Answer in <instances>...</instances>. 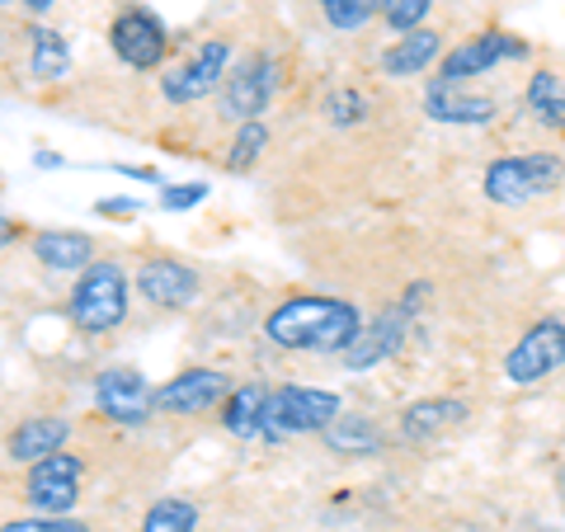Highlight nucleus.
<instances>
[{
    "label": "nucleus",
    "mask_w": 565,
    "mask_h": 532,
    "mask_svg": "<svg viewBox=\"0 0 565 532\" xmlns=\"http://www.w3.org/2000/svg\"><path fill=\"white\" fill-rule=\"evenodd\" d=\"M359 330H363L359 307L340 297H288L264 321L269 344L292 353H344L359 340Z\"/></svg>",
    "instance_id": "f257e3e1"
},
{
    "label": "nucleus",
    "mask_w": 565,
    "mask_h": 532,
    "mask_svg": "<svg viewBox=\"0 0 565 532\" xmlns=\"http://www.w3.org/2000/svg\"><path fill=\"white\" fill-rule=\"evenodd\" d=\"M66 316L71 326L85 330V334H104L114 330L122 316H128V274L118 264H85L76 288H71V301H66Z\"/></svg>",
    "instance_id": "f03ea898"
},
{
    "label": "nucleus",
    "mask_w": 565,
    "mask_h": 532,
    "mask_svg": "<svg viewBox=\"0 0 565 532\" xmlns=\"http://www.w3.org/2000/svg\"><path fill=\"white\" fill-rule=\"evenodd\" d=\"M565 180V161L552 151H527V156H504V161H490L486 166V199L500 203V208H523L542 199V193L561 189Z\"/></svg>",
    "instance_id": "7ed1b4c3"
},
{
    "label": "nucleus",
    "mask_w": 565,
    "mask_h": 532,
    "mask_svg": "<svg viewBox=\"0 0 565 532\" xmlns=\"http://www.w3.org/2000/svg\"><path fill=\"white\" fill-rule=\"evenodd\" d=\"M334 415H340V396L334 392H321V386H282V392H269V405H264V438L282 443L297 434H321Z\"/></svg>",
    "instance_id": "20e7f679"
},
{
    "label": "nucleus",
    "mask_w": 565,
    "mask_h": 532,
    "mask_svg": "<svg viewBox=\"0 0 565 532\" xmlns=\"http://www.w3.org/2000/svg\"><path fill=\"white\" fill-rule=\"evenodd\" d=\"M81 476H85V462L76 453H47L43 462L29 467V481H24V500L33 513H71L81 500Z\"/></svg>",
    "instance_id": "39448f33"
},
{
    "label": "nucleus",
    "mask_w": 565,
    "mask_h": 532,
    "mask_svg": "<svg viewBox=\"0 0 565 532\" xmlns=\"http://www.w3.org/2000/svg\"><path fill=\"white\" fill-rule=\"evenodd\" d=\"M527 57V43L514 39V33H504V29H486V33H476V39H467L462 47H452L438 57V76L434 81H448V85H467L471 76H486L490 66H500V62H519Z\"/></svg>",
    "instance_id": "423d86ee"
},
{
    "label": "nucleus",
    "mask_w": 565,
    "mask_h": 532,
    "mask_svg": "<svg viewBox=\"0 0 565 532\" xmlns=\"http://www.w3.org/2000/svg\"><path fill=\"white\" fill-rule=\"evenodd\" d=\"M274 91H278V62L269 52H255V57H245L236 71H226L222 114L232 123H250L274 104Z\"/></svg>",
    "instance_id": "0eeeda50"
},
{
    "label": "nucleus",
    "mask_w": 565,
    "mask_h": 532,
    "mask_svg": "<svg viewBox=\"0 0 565 532\" xmlns=\"http://www.w3.org/2000/svg\"><path fill=\"white\" fill-rule=\"evenodd\" d=\"M429 292V283H415L411 292L401 297V307H392L386 316H377L373 326H363L359 330V340H353L340 359H344V368H373V363H382V359H392V353L405 344V330H411V316L419 311V297Z\"/></svg>",
    "instance_id": "6e6552de"
},
{
    "label": "nucleus",
    "mask_w": 565,
    "mask_h": 532,
    "mask_svg": "<svg viewBox=\"0 0 565 532\" xmlns=\"http://www.w3.org/2000/svg\"><path fill=\"white\" fill-rule=\"evenodd\" d=\"M565 363V321L546 316L523 340L504 353V377L514 386H533V382H546L552 372Z\"/></svg>",
    "instance_id": "1a4fd4ad"
},
{
    "label": "nucleus",
    "mask_w": 565,
    "mask_h": 532,
    "mask_svg": "<svg viewBox=\"0 0 565 532\" xmlns=\"http://www.w3.org/2000/svg\"><path fill=\"white\" fill-rule=\"evenodd\" d=\"M95 405L114 424H128V429H141L156 415V392L147 386L137 368H104L95 377Z\"/></svg>",
    "instance_id": "9d476101"
},
{
    "label": "nucleus",
    "mask_w": 565,
    "mask_h": 532,
    "mask_svg": "<svg viewBox=\"0 0 565 532\" xmlns=\"http://www.w3.org/2000/svg\"><path fill=\"white\" fill-rule=\"evenodd\" d=\"M109 43L118 52V62L132 66V71H156V66L166 62V47H170L166 24L156 20L151 10H141V6L118 14L114 29H109Z\"/></svg>",
    "instance_id": "9b49d317"
},
{
    "label": "nucleus",
    "mask_w": 565,
    "mask_h": 532,
    "mask_svg": "<svg viewBox=\"0 0 565 532\" xmlns=\"http://www.w3.org/2000/svg\"><path fill=\"white\" fill-rule=\"evenodd\" d=\"M232 392V377L217 368H189L180 377H170L161 392H156V411L166 415H207L212 405H222Z\"/></svg>",
    "instance_id": "f8f14e48"
},
{
    "label": "nucleus",
    "mask_w": 565,
    "mask_h": 532,
    "mask_svg": "<svg viewBox=\"0 0 565 532\" xmlns=\"http://www.w3.org/2000/svg\"><path fill=\"white\" fill-rule=\"evenodd\" d=\"M226 62H232V47H226V43H203L184 66H174L170 76L161 81V95H166L170 104L207 99V95L226 81Z\"/></svg>",
    "instance_id": "ddd939ff"
},
{
    "label": "nucleus",
    "mask_w": 565,
    "mask_h": 532,
    "mask_svg": "<svg viewBox=\"0 0 565 532\" xmlns=\"http://www.w3.org/2000/svg\"><path fill=\"white\" fill-rule=\"evenodd\" d=\"M199 288H203L199 274L180 259H151V264H141V274H137V292L161 311H184L189 301L199 297Z\"/></svg>",
    "instance_id": "4468645a"
},
{
    "label": "nucleus",
    "mask_w": 565,
    "mask_h": 532,
    "mask_svg": "<svg viewBox=\"0 0 565 532\" xmlns=\"http://www.w3.org/2000/svg\"><path fill=\"white\" fill-rule=\"evenodd\" d=\"M66 438H71V424L62 415H33V419H20L10 429L6 438V453H10V462H43L47 453H57L66 448Z\"/></svg>",
    "instance_id": "2eb2a0df"
},
{
    "label": "nucleus",
    "mask_w": 565,
    "mask_h": 532,
    "mask_svg": "<svg viewBox=\"0 0 565 532\" xmlns=\"http://www.w3.org/2000/svg\"><path fill=\"white\" fill-rule=\"evenodd\" d=\"M424 109L434 123H452V128H486L494 118V99L486 95H462V85L434 81L429 95H424Z\"/></svg>",
    "instance_id": "dca6fc26"
},
{
    "label": "nucleus",
    "mask_w": 565,
    "mask_h": 532,
    "mask_svg": "<svg viewBox=\"0 0 565 532\" xmlns=\"http://www.w3.org/2000/svg\"><path fill=\"white\" fill-rule=\"evenodd\" d=\"M438 57H444V33L411 29V33H401V39L382 52V76H392V81L419 76V71H429Z\"/></svg>",
    "instance_id": "f3484780"
},
{
    "label": "nucleus",
    "mask_w": 565,
    "mask_h": 532,
    "mask_svg": "<svg viewBox=\"0 0 565 532\" xmlns=\"http://www.w3.org/2000/svg\"><path fill=\"white\" fill-rule=\"evenodd\" d=\"M462 419H467V401H457V396H424V401H415V405H405L401 434L411 438V443H429V438H438V434L457 429Z\"/></svg>",
    "instance_id": "a211bd4d"
},
{
    "label": "nucleus",
    "mask_w": 565,
    "mask_h": 532,
    "mask_svg": "<svg viewBox=\"0 0 565 532\" xmlns=\"http://www.w3.org/2000/svg\"><path fill=\"white\" fill-rule=\"evenodd\" d=\"M33 259H39L43 269L71 274V269L95 264V241L85 232H39L33 236Z\"/></svg>",
    "instance_id": "6ab92c4d"
},
{
    "label": "nucleus",
    "mask_w": 565,
    "mask_h": 532,
    "mask_svg": "<svg viewBox=\"0 0 565 532\" xmlns=\"http://www.w3.org/2000/svg\"><path fill=\"white\" fill-rule=\"evenodd\" d=\"M264 405H269V392L259 382L232 386L222 401V429L232 438H264Z\"/></svg>",
    "instance_id": "aec40b11"
},
{
    "label": "nucleus",
    "mask_w": 565,
    "mask_h": 532,
    "mask_svg": "<svg viewBox=\"0 0 565 532\" xmlns=\"http://www.w3.org/2000/svg\"><path fill=\"white\" fill-rule=\"evenodd\" d=\"M321 434L330 443V453H340V457H373V453H382V429L367 415H334Z\"/></svg>",
    "instance_id": "412c9836"
},
{
    "label": "nucleus",
    "mask_w": 565,
    "mask_h": 532,
    "mask_svg": "<svg viewBox=\"0 0 565 532\" xmlns=\"http://www.w3.org/2000/svg\"><path fill=\"white\" fill-rule=\"evenodd\" d=\"M29 71H33L39 81H57V76H66V71H71V47H66V39H62L57 29H47V24L33 29Z\"/></svg>",
    "instance_id": "4be33fe9"
},
{
    "label": "nucleus",
    "mask_w": 565,
    "mask_h": 532,
    "mask_svg": "<svg viewBox=\"0 0 565 532\" xmlns=\"http://www.w3.org/2000/svg\"><path fill=\"white\" fill-rule=\"evenodd\" d=\"M523 95H527V109L537 114V123H546V128H565V81L556 76V71H537Z\"/></svg>",
    "instance_id": "5701e85b"
},
{
    "label": "nucleus",
    "mask_w": 565,
    "mask_h": 532,
    "mask_svg": "<svg viewBox=\"0 0 565 532\" xmlns=\"http://www.w3.org/2000/svg\"><path fill=\"white\" fill-rule=\"evenodd\" d=\"M199 528V509L180 494H170V500H156L147 509V519H141V532H193Z\"/></svg>",
    "instance_id": "b1692460"
},
{
    "label": "nucleus",
    "mask_w": 565,
    "mask_h": 532,
    "mask_svg": "<svg viewBox=\"0 0 565 532\" xmlns=\"http://www.w3.org/2000/svg\"><path fill=\"white\" fill-rule=\"evenodd\" d=\"M321 6V14L334 24V29H344V33H353V29H363V24H373L377 14L386 10V0H316Z\"/></svg>",
    "instance_id": "393cba45"
},
{
    "label": "nucleus",
    "mask_w": 565,
    "mask_h": 532,
    "mask_svg": "<svg viewBox=\"0 0 565 532\" xmlns=\"http://www.w3.org/2000/svg\"><path fill=\"white\" fill-rule=\"evenodd\" d=\"M264 147H269V128H264L259 118H250V123H241V132H236V141H232V156H226V170H250L259 156H264Z\"/></svg>",
    "instance_id": "a878e982"
},
{
    "label": "nucleus",
    "mask_w": 565,
    "mask_h": 532,
    "mask_svg": "<svg viewBox=\"0 0 565 532\" xmlns=\"http://www.w3.org/2000/svg\"><path fill=\"white\" fill-rule=\"evenodd\" d=\"M326 114H330L334 128H353V123L367 118V95H359V91H334L326 99Z\"/></svg>",
    "instance_id": "bb28decb"
},
{
    "label": "nucleus",
    "mask_w": 565,
    "mask_h": 532,
    "mask_svg": "<svg viewBox=\"0 0 565 532\" xmlns=\"http://www.w3.org/2000/svg\"><path fill=\"white\" fill-rule=\"evenodd\" d=\"M0 532H90L81 519H66V513H33V519H10L0 523Z\"/></svg>",
    "instance_id": "cd10ccee"
},
{
    "label": "nucleus",
    "mask_w": 565,
    "mask_h": 532,
    "mask_svg": "<svg viewBox=\"0 0 565 532\" xmlns=\"http://www.w3.org/2000/svg\"><path fill=\"white\" fill-rule=\"evenodd\" d=\"M434 10V0H386V10H382V20L392 24L396 33H411L424 24V14Z\"/></svg>",
    "instance_id": "c85d7f7f"
},
{
    "label": "nucleus",
    "mask_w": 565,
    "mask_h": 532,
    "mask_svg": "<svg viewBox=\"0 0 565 532\" xmlns=\"http://www.w3.org/2000/svg\"><path fill=\"white\" fill-rule=\"evenodd\" d=\"M203 199H207V184H174V189H161V208H166V212L199 208Z\"/></svg>",
    "instance_id": "c756f323"
},
{
    "label": "nucleus",
    "mask_w": 565,
    "mask_h": 532,
    "mask_svg": "<svg viewBox=\"0 0 565 532\" xmlns=\"http://www.w3.org/2000/svg\"><path fill=\"white\" fill-rule=\"evenodd\" d=\"M95 212L99 217H137V203L132 199H104V203H95Z\"/></svg>",
    "instance_id": "7c9ffc66"
},
{
    "label": "nucleus",
    "mask_w": 565,
    "mask_h": 532,
    "mask_svg": "<svg viewBox=\"0 0 565 532\" xmlns=\"http://www.w3.org/2000/svg\"><path fill=\"white\" fill-rule=\"evenodd\" d=\"M57 0H24V10H33V14H43V10H52Z\"/></svg>",
    "instance_id": "2f4dec72"
},
{
    "label": "nucleus",
    "mask_w": 565,
    "mask_h": 532,
    "mask_svg": "<svg viewBox=\"0 0 565 532\" xmlns=\"http://www.w3.org/2000/svg\"><path fill=\"white\" fill-rule=\"evenodd\" d=\"M6 226H10V222H6V212H0V236H6Z\"/></svg>",
    "instance_id": "473e14b6"
},
{
    "label": "nucleus",
    "mask_w": 565,
    "mask_h": 532,
    "mask_svg": "<svg viewBox=\"0 0 565 532\" xmlns=\"http://www.w3.org/2000/svg\"><path fill=\"white\" fill-rule=\"evenodd\" d=\"M0 6H10V0H0Z\"/></svg>",
    "instance_id": "72a5a7b5"
}]
</instances>
